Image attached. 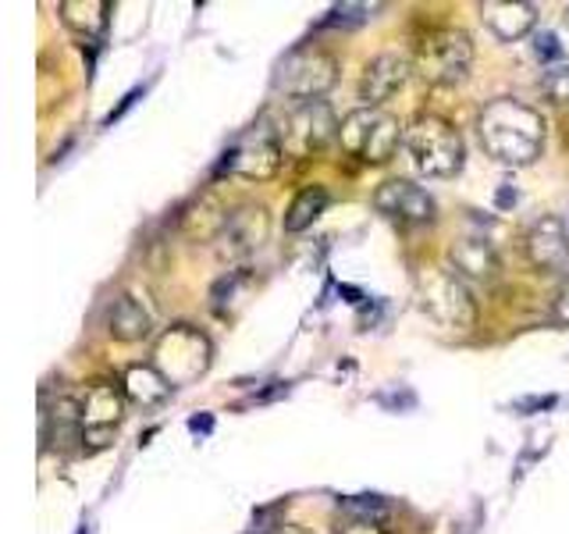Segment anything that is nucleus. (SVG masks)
I'll use <instances>...</instances> for the list:
<instances>
[{"label":"nucleus","mask_w":569,"mask_h":534,"mask_svg":"<svg viewBox=\"0 0 569 534\" xmlns=\"http://www.w3.org/2000/svg\"><path fill=\"white\" fill-rule=\"evenodd\" d=\"M477 139L491 160L506 168H527L541 157L548 125L538 107L516 97H498L480 107L477 115Z\"/></svg>","instance_id":"obj_1"},{"label":"nucleus","mask_w":569,"mask_h":534,"mask_svg":"<svg viewBox=\"0 0 569 534\" xmlns=\"http://www.w3.org/2000/svg\"><path fill=\"white\" fill-rule=\"evenodd\" d=\"M402 147L423 178H452L467 157L459 129L441 115H417L406 125Z\"/></svg>","instance_id":"obj_2"},{"label":"nucleus","mask_w":569,"mask_h":534,"mask_svg":"<svg viewBox=\"0 0 569 534\" xmlns=\"http://www.w3.org/2000/svg\"><path fill=\"white\" fill-rule=\"evenodd\" d=\"M420 310L445 332H470L477 325V299L470 285L449 267H431L417 278Z\"/></svg>","instance_id":"obj_3"},{"label":"nucleus","mask_w":569,"mask_h":534,"mask_svg":"<svg viewBox=\"0 0 569 534\" xmlns=\"http://www.w3.org/2000/svg\"><path fill=\"white\" fill-rule=\"evenodd\" d=\"M335 82H338V61L317 43H302V47L289 50L274 65V76H271L274 93H281L292 103L320 100Z\"/></svg>","instance_id":"obj_4"},{"label":"nucleus","mask_w":569,"mask_h":534,"mask_svg":"<svg viewBox=\"0 0 569 534\" xmlns=\"http://www.w3.org/2000/svg\"><path fill=\"white\" fill-rule=\"evenodd\" d=\"M406 129L399 125L396 115L381 111V107H356L352 115H346L342 121V150L363 165H385V160L396 157L399 142H402Z\"/></svg>","instance_id":"obj_5"},{"label":"nucleus","mask_w":569,"mask_h":534,"mask_svg":"<svg viewBox=\"0 0 569 534\" xmlns=\"http://www.w3.org/2000/svg\"><path fill=\"white\" fill-rule=\"evenodd\" d=\"M210 360H213L210 338L192 325H171L153 346V367L171 382V388L200 382L210 370Z\"/></svg>","instance_id":"obj_6"},{"label":"nucleus","mask_w":569,"mask_h":534,"mask_svg":"<svg viewBox=\"0 0 569 534\" xmlns=\"http://www.w3.org/2000/svg\"><path fill=\"white\" fill-rule=\"evenodd\" d=\"M473 68V40L462 29H435L417 47V71L431 86H459Z\"/></svg>","instance_id":"obj_7"},{"label":"nucleus","mask_w":569,"mask_h":534,"mask_svg":"<svg viewBox=\"0 0 569 534\" xmlns=\"http://www.w3.org/2000/svg\"><path fill=\"white\" fill-rule=\"evenodd\" d=\"M342 132V121L335 118L328 100H302L284 107V118L278 121V136L284 154L292 157H313Z\"/></svg>","instance_id":"obj_8"},{"label":"nucleus","mask_w":569,"mask_h":534,"mask_svg":"<svg viewBox=\"0 0 569 534\" xmlns=\"http://www.w3.org/2000/svg\"><path fill=\"white\" fill-rule=\"evenodd\" d=\"M281 157H284V147H281L278 125L260 121L236 142V150L224 154V165L228 171L249 178V182H267V178L278 175Z\"/></svg>","instance_id":"obj_9"},{"label":"nucleus","mask_w":569,"mask_h":534,"mask_svg":"<svg viewBox=\"0 0 569 534\" xmlns=\"http://www.w3.org/2000/svg\"><path fill=\"white\" fill-rule=\"evenodd\" d=\"M124 417V396L111 382H93L82 396V449L100 453L114 442L118 424Z\"/></svg>","instance_id":"obj_10"},{"label":"nucleus","mask_w":569,"mask_h":534,"mask_svg":"<svg viewBox=\"0 0 569 534\" xmlns=\"http://www.w3.org/2000/svg\"><path fill=\"white\" fill-rule=\"evenodd\" d=\"M523 254L530 260L533 271L556 275L569 264V228L556 214H541L533 218L527 236H523Z\"/></svg>","instance_id":"obj_11"},{"label":"nucleus","mask_w":569,"mask_h":534,"mask_svg":"<svg viewBox=\"0 0 569 534\" xmlns=\"http://www.w3.org/2000/svg\"><path fill=\"white\" fill-rule=\"evenodd\" d=\"M373 207L399 225H431L438 214L431 192L413 186L409 178H388V182H381L378 192H373Z\"/></svg>","instance_id":"obj_12"},{"label":"nucleus","mask_w":569,"mask_h":534,"mask_svg":"<svg viewBox=\"0 0 569 534\" xmlns=\"http://www.w3.org/2000/svg\"><path fill=\"white\" fill-rule=\"evenodd\" d=\"M409 68H413L409 58H402V53H396V50H385L373 61H367L363 76H360L363 107H381L385 100L396 97L409 79Z\"/></svg>","instance_id":"obj_13"},{"label":"nucleus","mask_w":569,"mask_h":534,"mask_svg":"<svg viewBox=\"0 0 569 534\" xmlns=\"http://www.w3.org/2000/svg\"><path fill=\"white\" fill-rule=\"evenodd\" d=\"M271 239V210L263 204H239L231 210L228 228L221 243L228 246V254L246 257V254H257V249Z\"/></svg>","instance_id":"obj_14"},{"label":"nucleus","mask_w":569,"mask_h":534,"mask_svg":"<svg viewBox=\"0 0 569 534\" xmlns=\"http://www.w3.org/2000/svg\"><path fill=\"white\" fill-rule=\"evenodd\" d=\"M231 210L213 192H196L192 200L178 210V231L192 243H213L224 236Z\"/></svg>","instance_id":"obj_15"},{"label":"nucleus","mask_w":569,"mask_h":534,"mask_svg":"<svg viewBox=\"0 0 569 534\" xmlns=\"http://www.w3.org/2000/svg\"><path fill=\"white\" fill-rule=\"evenodd\" d=\"M82 403L71 396H58L53 403H43V442L58 453L82 449Z\"/></svg>","instance_id":"obj_16"},{"label":"nucleus","mask_w":569,"mask_h":534,"mask_svg":"<svg viewBox=\"0 0 569 534\" xmlns=\"http://www.w3.org/2000/svg\"><path fill=\"white\" fill-rule=\"evenodd\" d=\"M480 22H485L502 43H516L538 26V8L527 0H485L480 4Z\"/></svg>","instance_id":"obj_17"},{"label":"nucleus","mask_w":569,"mask_h":534,"mask_svg":"<svg viewBox=\"0 0 569 534\" xmlns=\"http://www.w3.org/2000/svg\"><path fill=\"white\" fill-rule=\"evenodd\" d=\"M449 260H452V271L462 281H495V275H498L495 246L488 239H480V236L456 239L449 246Z\"/></svg>","instance_id":"obj_18"},{"label":"nucleus","mask_w":569,"mask_h":534,"mask_svg":"<svg viewBox=\"0 0 569 534\" xmlns=\"http://www.w3.org/2000/svg\"><path fill=\"white\" fill-rule=\"evenodd\" d=\"M107 332L114 343H142L153 335V314L136 296H118L111 317H107Z\"/></svg>","instance_id":"obj_19"},{"label":"nucleus","mask_w":569,"mask_h":534,"mask_svg":"<svg viewBox=\"0 0 569 534\" xmlns=\"http://www.w3.org/2000/svg\"><path fill=\"white\" fill-rule=\"evenodd\" d=\"M121 385H124V396L142 409H153L160 403H168V396H171V382L153 364H132L124 370Z\"/></svg>","instance_id":"obj_20"},{"label":"nucleus","mask_w":569,"mask_h":534,"mask_svg":"<svg viewBox=\"0 0 569 534\" xmlns=\"http://www.w3.org/2000/svg\"><path fill=\"white\" fill-rule=\"evenodd\" d=\"M107 18H111V4L103 0H64L61 4V22L86 40H97L107 29Z\"/></svg>","instance_id":"obj_21"},{"label":"nucleus","mask_w":569,"mask_h":534,"mask_svg":"<svg viewBox=\"0 0 569 534\" xmlns=\"http://www.w3.org/2000/svg\"><path fill=\"white\" fill-rule=\"evenodd\" d=\"M328 207V189L325 186H307L296 192V200L284 210V231H307Z\"/></svg>","instance_id":"obj_22"},{"label":"nucleus","mask_w":569,"mask_h":534,"mask_svg":"<svg viewBox=\"0 0 569 534\" xmlns=\"http://www.w3.org/2000/svg\"><path fill=\"white\" fill-rule=\"evenodd\" d=\"M342 510L349 513V521H373V524H381V516L388 513V506L381 503L378 495H356V498H346Z\"/></svg>","instance_id":"obj_23"},{"label":"nucleus","mask_w":569,"mask_h":534,"mask_svg":"<svg viewBox=\"0 0 569 534\" xmlns=\"http://www.w3.org/2000/svg\"><path fill=\"white\" fill-rule=\"evenodd\" d=\"M545 93L548 100H556L562 107H569V65H551L545 76Z\"/></svg>","instance_id":"obj_24"},{"label":"nucleus","mask_w":569,"mask_h":534,"mask_svg":"<svg viewBox=\"0 0 569 534\" xmlns=\"http://www.w3.org/2000/svg\"><path fill=\"white\" fill-rule=\"evenodd\" d=\"M533 53H538L541 61H559L562 47H559V40L551 32H538V36H533Z\"/></svg>","instance_id":"obj_25"},{"label":"nucleus","mask_w":569,"mask_h":534,"mask_svg":"<svg viewBox=\"0 0 569 534\" xmlns=\"http://www.w3.org/2000/svg\"><path fill=\"white\" fill-rule=\"evenodd\" d=\"M338 534H388L381 524H373V521H349Z\"/></svg>","instance_id":"obj_26"},{"label":"nucleus","mask_w":569,"mask_h":534,"mask_svg":"<svg viewBox=\"0 0 569 534\" xmlns=\"http://www.w3.org/2000/svg\"><path fill=\"white\" fill-rule=\"evenodd\" d=\"M556 317L562 320V325H569V278L559 285V293H556Z\"/></svg>","instance_id":"obj_27"},{"label":"nucleus","mask_w":569,"mask_h":534,"mask_svg":"<svg viewBox=\"0 0 569 534\" xmlns=\"http://www.w3.org/2000/svg\"><path fill=\"white\" fill-rule=\"evenodd\" d=\"M189 427H192V432H210L213 421H210V417H192V421H189Z\"/></svg>","instance_id":"obj_28"},{"label":"nucleus","mask_w":569,"mask_h":534,"mask_svg":"<svg viewBox=\"0 0 569 534\" xmlns=\"http://www.w3.org/2000/svg\"><path fill=\"white\" fill-rule=\"evenodd\" d=\"M509 204H516V189H502V192H498V207H509Z\"/></svg>","instance_id":"obj_29"},{"label":"nucleus","mask_w":569,"mask_h":534,"mask_svg":"<svg viewBox=\"0 0 569 534\" xmlns=\"http://www.w3.org/2000/svg\"><path fill=\"white\" fill-rule=\"evenodd\" d=\"M278 534H310V531H307V527H299V524H281Z\"/></svg>","instance_id":"obj_30"},{"label":"nucleus","mask_w":569,"mask_h":534,"mask_svg":"<svg viewBox=\"0 0 569 534\" xmlns=\"http://www.w3.org/2000/svg\"><path fill=\"white\" fill-rule=\"evenodd\" d=\"M562 14H566V29H569V8H566V11H562Z\"/></svg>","instance_id":"obj_31"},{"label":"nucleus","mask_w":569,"mask_h":534,"mask_svg":"<svg viewBox=\"0 0 569 534\" xmlns=\"http://www.w3.org/2000/svg\"><path fill=\"white\" fill-rule=\"evenodd\" d=\"M249 534H260V531H249Z\"/></svg>","instance_id":"obj_32"}]
</instances>
